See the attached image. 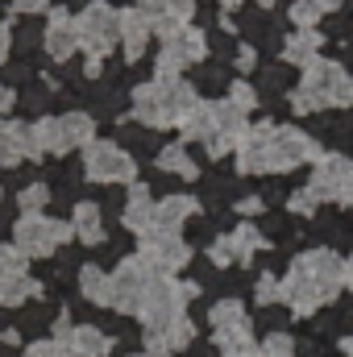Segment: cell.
<instances>
[{
	"instance_id": "cell-1",
	"label": "cell",
	"mask_w": 353,
	"mask_h": 357,
	"mask_svg": "<svg viewBox=\"0 0 353 357\" xmlns=\"http://www.w3.org/2000/svg\"><path fill=\"white\" fill-rule=\"evenodd\" d=\"M320 158L316 142L303 129H283V125H258L246 129L237 142V171L241 175H270V171H295L299 162Z\"/></svg>"
},
{
	"instance_id": "cell-2",
	"label": "cell",
	"mask_w": 353,
	"mask_h": 357,
	"mask_svg": "<svg viewBox=\"0 0 353 357\" xmlns=\"http://www.w3.org/2000/svg\"><path fill=\"white\" fill-rule=\"evenodd\" d=\"M278 282H283V303L295 316H312L316 307L333 303L337 291L345 287V262L333 250H308L291 262L287 278Z\"/></svg>"
},
{
	"instance_id": "cell-3",
	"label": "cell",
	"mask_w": 353,
	"mask_h": 357,
	"mask_svg": "<svg viewBox=\"0 0 353 357\" xmlns=\"http://www.w3.org/2000/svg\"><path fill=\"white\" fill-rule=\"evenodd\" d=\"M246 112L233 104V100H200L183 121H179V133L191 137V142H204L208 154H229L237 150V142L246 137Z\"/></svg>"
},
{
	"instance_id": "cell-4",
	"label": "cell",
	"mask_w": 353,
	"mask_h": 357,
	"mask_svg": "<svg viewBox=\"0 0 353 357\" xmlns=\"http://www.w3.org/2000/svg\"><path fill=\"white\" fill-rule=\"evenodd\" d=\"M195 104H200L195 91L187 88V79H179V75H158L154 84H142L133 91V116L142 125H154V129L179 125Z\"/></svg>"
},
{
	"instance_id": "cell-5",
	"label": "cell",
	"mask_w": 353,
	"mask_h": 357,
	"mask_svg": "<svg viewBox=\"0 0 353 357\" xmlns=\"http://www.w3.org/2000/svg\"><path fill=\"white\" fill-rule=\"evenodd\" d=\"M295 112H320V108H345L353 104V79L345 75L341 63H324L316 59L312 67H303V79L291 96Z\"/></svg>"
},
{
	"instance_id": "cell-6",
	"label": "cell",
	"mask_w": 353,
	"mask_h": 357,
	"mask_svg": "<svg viewBox=\"0 0 353 357\" xmlns=\"http://www.w3.org/2000/svg\"><path fill=\"white\" fill-rule=\"evenodd\" d=\"M195 295H200L195 282H175L171 274H154L146 295H142V307H137V316L146 324V337L171 328L179 316H187V299H195Z\"/></svg>"
},
{
	"instance_id": "cell-7",
	"label": "cell",
	"mask_w": 353,
	"mask_h": 357,
	"mask_svg": "<svg viewBox=\"0 0 353 357\" xmlns=\"http://www.w3.org/2000/svg\"><path fill=\"white\" fill-rule=\"evenodd\" d=\"M33 129V146H38V154H67V150H88L91 146V133H96V125H91L88 112H67V116H46V121H38V125H29Z\"/></svg>"
},
{
	"instance_id": "cell-8",
	"label": "cell",
	"mask_w": 353,
	"mask_h": 357,
	"mask_svg": "<svg viewBox=\"0 0 353 357\" xmlns=\"http://www.w3.org/2000/svg\"><path fill=\"white\" fill-rule=\"evenodd\" d=\"M75 25H80V46L88 50L91 59V75L100 71V59L121 42V13L117 8H108L104 0H96V4H88L80 17H75Z\"/></svg>"
},
{
	"instance_id": "cell-9",
	"label": "cell",
	"mask_w": 353,
	"mask_h": 357,
	"mask_svg": "<svg viewBox=\"0 0 353 357\" xmlns=\"http://www.w3.org/2000/svg\"><path fill=\"white\" fill-rule=\"evenodd\" d=\"M71 225H63V220H50V216H42V212H33V216H21L17 220V229H13V237H17V250L25 254V258H46V254H54L63 241H71Z\"/></svg>"
},
{
	"instance_id": "cell-10",
	"label": "cell",
	"mask_w": 353,
	"mask_h": 357,
	"mask_svg": "<svg viewBox=\"0 0 353 357\" xmlns=\"http://www.w3.org/2000/svg\"><path fill=\"white\" fill-rule=\"evenodd\" d=\"M150 270L142 258H129V262H121V266L108 274V307H117V312H125V316H137V307H142V295H146V287H150Z\"/></svg>"
},
{
	"instance_id": "cell-11",
	"label": "cell",
	"mask_w": 353,
	"mask_h": 357,
	"mask_svg": "<svg viewBox=\"0 0 353 357\" xmlns=\"http://www.w3.org/2000/svg\"><path fill=\"white\" fill-rule=\"evenodd\" d=\"M84 167H88L91 183H133L137 178V162L112 142H91L84 150Z\"/></svg>"
},
{
	"instance_id": "cell-12",
	"label": "cell",
	"mask_w": 353,
	"mask_h": 357,
	"mask_svg": "<svg viewBox=\"0 0 353 357\" xmlns=\"http://www.w3.org/2000/svg\"><path fill=\"white\" fill-rule=\"evenodd\" d=\"M308 187L320 195V204L333 199V204H345V208H350V199H353V162L345 158V154H320V158H316V178H312Z\"/></svg>"
},
{
	"instance_id": "cell-13",
	"label": "cell",
	"mask_w": 353,
	"mask_h": 357,
	"mask_svg": "<svg viewBox=\"0 0 353 357\" xmlns=\"http://www.w3.org/2000/svg\"><path fill=\"white\" fill-rule=\"evenodd\" d=\"M137 258L146 262V270H150V274H175V270L187 266L191 245H187L179 233H146V237H142Z\"/></svg>"
},
{
	"instance_id": "cell-14",
	"label": "cell",
	"mask_w": 353,
	"mask_h": 357,
	"mask_svg": "<svg viewBox=\"0 0 353 357\" xmlns=\"http://www.w3.org/2000/svg\"><path fill=\"white\" fill-rule=\"evenodd\" d=\"M204 54H208V42H204V33H200V29H191V25H179L175 33H167V38H163L158 75H179L183 67L200 63Z\"/></svg>"
},
{
	"instance_id": "cell-15",
	"label": "cell",
	"mask_w": 353,
	"mask_h": 357,
	"mask_svg": "<svg viewBox=\"0 0 353 357\" xmlns=\"http://www.w3.org/2000/svg\"><path fill=\"white\" fill-rule=\"evenodd\" d=\"M258 250H266L262 233L254 229V225H241V229H233L229 237H220V241H212V262L216 266H233V262H250Z\"/></svg>"
},
{
	"instance_id": "cell-16",
	"label": "cell",
	"mask_w": 353,
	"mask_h": 357,
	"mask_svg": "<svg viewBox=\"0 0 353 357\" xmlns=\"http://www.w3.org/2000/svg\"><path fill=\"white\" fill-rule=\"evenodd\" d=\"M29 158H42L38 146H33V129L17 125V121H4L0 125V167H21Z\"/></svg>"
},
{
	"instance_id": "cell-17",
	"label": "cell",
	"mask_w": 353,
	"mask_h": 357,
	"mask_svg": "<svg viewBox=\"0 0 353 357\" xmlns=\"http://www.w3.org/2000/svg\"><path fill=\"white\" fill-rule=\"evenodd\" d=\"M46 50H50L59 63L80 50V25H75L71 13H63V8L50 13V21H46Z\"/></svg>"
},
{
	"instance_id": "cell-18",
	"label": "cell",
	"mask_w": 353,
	"mask_h": 357,
	"mask_svg": "<svg viewBox=\"0 0 353 357\" xmlns=\"http://www.w3.org/2000/svg\"><path fill=\"white\" fill-rule=\"evenodd\" d=\"M150 38H154V25H150L146 13H137V8L121 13V46H125V59H129V63L142 59V50H146Z\"/></svg>"
},
{
	"instance_id": "cell-19",
	"label": "cell",
	"mask_w": 353,
	"mask_h": 357,
	"mask_svg": "<svg viewBox=\"0 0 353 357\" xmlns=\"http://www.w3.org/2000/svg\"><path fill=\"white\" fill-rule=\"evenodd\" d=\"M200 212V204L191 199V195H167L158 208H154V233H179V225L187 220V216H195Z\"/></svg>"
},
{
	"instance_id": "cell-20",
	"label": "cell",
	"mask_w": 353,
	"mask_h": 357,
	"mask_svg": "<svg viewBox=\"0 0 353 357\" xmlns=\"http://www.w3.org/2000/svg\"><path fill=\"white\" fill-rule=\"evenodd\" d=\"M154 195L146 191V187H133V195H129V208H125V229L129 233H137V237H146V233H154Z\"/></svg>"
},
{
	"instance_id": "cell-21",
	"label": "cell",
	"mask_w": 353,
	"mask_h": 357,
	"mask_svg": "<svg viewBox=\"0 0 353 357\" xmlns=\"http://www.w3.org/2000/svg\"><path fill=\"white\" fill-rule=\"evenodd\" d=\"M216 345H220V357H258L254 333H250V320L229 324V328H216Z\"/></svg>"
},
{
	"instance_id": "cell-22",
	"label": "cell",
	"mask_w": 353,
	"mask_h": 357,
	"mask_svg": "<svg viewBox=\"0 0 353 357\" xmlns=\"http://www.w3.org/2000/svg\"><path fill=\"white\" fill-rule=\"evenodd\" d=\"M283 54H287V63H295V67H312V63L320 59V29H295V33L287 38V46H283Z\"/></svg>"
},
{
	"instance_id": "cell-23",
	"label": "cell",
	"mask_w": 353,
	"mask_h": 357,
	"mask_svg": "<svg viewBox=\"0 0 353 357\" xmlns=\"http://www.w3.org/2000/svg\"><path fill=\"white\" fill-rule=\"evenodd\" d=\"M63 345H67L75 357H104L112 341H108L100 328H91V324H71V337H67Z\"/></svg>"
},
{
	"instance_id": "cell-24",
	"label": "cell",
	"mask_w": 353,
	"mask_h": 357,
	"mask_svg": "<svg viewBox=\"0 0 353 357\" xmlns=\"http://www.w3.org/2000/svg\"><path fill=\"white\" fill-rule=\"evenodd\" d=\"M71 229H75V237H80V241L100 245V241H104V229H100V208H96V204H80V208H75V225H71Z\"/></svg>"
},
{
	"instance_id": "cell-25",
	"label": "cell",
	"mask_w": 353,
	"mask_h": 357,
	"mask_svg": "<svg viewBox=\"0 0 353 357\" xmlns=\"http://www.w3.org/2000/svg\"><path fill=\"white\" fill-rule=\"evenodd\" d=\"M337 4H341V0H295V4H291V21H295L299 29H312V25H316L324 13H333Z\"/></svg>"
},
{
	"instance_id": "cell-26",
	"label": "cell",
	"mask_w": 353,
	"mask_h": 357,
	"mask_svg": "<svg viewBox=\"0 0 353 357\" xmlns=\"http://www.w3.org/2000/svg\"><path fill=\"white\" fill-rule=\"evenodd\" d=\"M42 295V287L25 274V278H13V282H0V307H21L25 299Z\"/></svg>"
},
{
	"instance_id": "cell-27",
	"label": "cell",
	"mask_w": 353,
	"mask_h": 357,
	"mask_svg": "<svg viewBox=\"0 0 353 357\" xmlns=\"http://www.w3.org/2000/svg\"><path fill=\"white\" fill-rule=\"evenodd\" d=\"M158 167H163V171H171V175L195 178V162L187 158V150H183V146H167V150L158 154Z\"/></svg>"
},
{
	"instance_id": "cell-28",
	"label": "cell",
	"mask_w": 353,
	"mask_h": 357,
	"mask_svg": "<svg viewBox=\"0 0 353 357\" xmlns=\"http://www.w3.org/2000/svg\"><path fill=\"white\" fill-rule=\"evenodd\" d=\"M80 287H84V295H88L91 303H108V274L96 266H84L80 274Z\"/></svg>"
},
{
	"instance_id": "cell-29",
	"label": "cell",
	"mask_w": 353,
	"mask_h": 357,
	"mask_svg": "<svg viewBox=\"0 0 353 357\" xmlns=\"http://www.w3.org/2000/svg\"><path fill=\"white\" fill-rule=\"evenodd\" d=\"M241 320H246L241 299H220V303L212 307V328H229V324H241Z\"/></svg>"
},
{
	"instance_id": "cell-30",
	"label": "cell",
	"mask_w": 353,
	"mask_h": 357,
	"mask_svg": "<svg viewBox=\"0 0 353 357\" xmlns=\"http://www.w3.org/2000/svg\"><path fill=\"white\" fill-rule=\"evenodd\" d=\"M25 254L17 250V245H8V250H0V282H13V278H25Z\"/></svg>"
},
{
	"instance_id": "cell-31",
	"label": "cell",
	"mask_w": 353,
	"mask_h": 357,
	"mask_svg": "<svg viewBox=\"0 0 353 357\" xmlns=\"http://www.w3.org/2000/svg\"><path fill=\"white\" fill-rule=\"evenodd\" d=\"M258 357H295V341L287 333H274V337H266L258 345Z\"/></svg>"
},
{
	"instance_id": "cell-32",
	"label": "cell",
	"mask_w": 353,
	"mask_h": 357,
	"mask_svg": "<svg viewBox=\"0 0 353 357\" xmlns=\"http://www.w3.org/2000/svg\"><path fill=\"white\" fill-rule=\"evenodd\" d=\"M46 199H50V195H46V187H42V183L25 187V191H21V216H33V212H42V208H46Z\"/></svg>"
},
{
	"instance_id": "cell-33",
	"label": "cell",
	"mask_w": 353,
	"mask_h": 357,
	"mask_svg": "<svg viewBox=\"0 0 353 357\" xmlns=\"http://www.w3.org/2000/svg\"><path fill=\"white\" fill-rule=\"evenodd\" d=\"M316 204H320V195H316L312 187H299V191L287 199V208H291V212H299V216H312V212H316Z\"/></svg>"
},
{
	"instance_id": "cell-34",
	"label": "cell",
	"mask_w": 353,
	"mask_h": 357,
	"mask_svg": "<svg viewBox=\"0 0 353 357\" xmlns=\"http://www.w3.org/2000/svg\"><path fill=\"white\" fill-rule=\"evenodd\" d=\"M25 357H75L67 345H59V341H38V345H29Z\"/></svg>"
},
{
	"instance_id": "cell-35",
	"label": "cell",
	"mask_w": 353,
	"mask_h": 357,
	"mask_svg": "<svg viewBox=\"0 0 353 357\" xmlns=\"http://www.w3.org/2000/svg\"><path fill=\"white\" fill-rule=\"evenodd\" d=\"M274 299H283V282L274 274H262L258 278V303H274Z\"/></svg>"
},
{
	"instance_id": "cell-36",
	"label": "cell",
	"mask_w": 353,
	"mask_h": 357,
	"mask_svg": "<svg viewBox=\"0 0 353 357\" xmlns=\"http://www.w3.org/2000/svg\"><path fill=\"white\" fill-rule=\"evenodd\" d=\"M167 4V17H175V21H187L191 13H195V4L200 0H163Z\"/></svg>"
},
{
	"instance_id": "cell-37",
	"label": "cell",
	"mask_w": 353,
	"mask_h": 357,
	"mask_svg": "<svg viewBox=\"0 0 353 357\" xmlns=\"http://www.w3.org/2000/svg\"><path fill=\"white\" fill-rule=\"evenodd\" d=\"M229 100H233V104H237L241 112H250V108H254V91L246 88V84H233V91H229Z\"/></svg>"
},
{
	"instance_id": "cell-38",
	"label": "cell",
	"mask_w": 353,
	"mask_h": 357,
	"mask_svg": "<svg viewBox=\"0 0 353 357\" xmlns=\"http://www.w3.org/2000/svg\"><path fill=\"white\" fill-rule=\"evenodd\" d=\"M46 4H50V0H13L17 13H46Z\"/></svg>"
},
{
	"instance_id": "cell-39",
	"label": "cell",
	"mask_w": 353,
	"mask_h": 357,
	"mask_svg": "<svg viewBox=\"0 0 353 357\" xmlns=\"http://www.w3.org/2000/svg\"><path fill=\"white\" fill-rule=\"evenodd\" d=\"M237 208H241V212H246V216H250V212H254V216H258V212H262V199H241V204H237Z\"/></svg>"
},
{
	"instance_id": "cell-40",
	"label": "cell",
	"mask_w": 353,
	"mask_h": 357,
	"mask_svg": "<svg viewBox=\"0 0 353 357\" xmlns=\"http://www.w3.org/2000/svg\"><path fill=\"white\" fill-rule=\"evenodd\" d=\"M237 67H254V50H250V46H246V50L237 54Z\"/></svg>"
},
{
	"instance_id": "cell-41",
	"label": "cell",
	"mask_w": 353,
	"mask_h": 357,
	"mask_svg": "<svg viewBox=\"0 0 353 357\" xmlns=\"http://www.w3.org/2000/svg\"><path fill=\"white\" fill-rule=\"evenodd\" d=\"M8 108H13V91L0 88V112H8Z\"/></svg>"
},
{
	"instance_id": "cell-42",
	"label": "cell",
	"mask_w": 353,
	"mask_h": 357,
	"mask_svg": "<svg viewBox=\"0 0 353 357\" xmlns=\"http://www.w3.org/2000/svg\"><path fill=\"white\" fill-rule=\"evenodd\" d=\"M4 54H8V29L0 25V63H4Z\"/></svg>"
},
{
	"instance_id": "cell-43",
	"label": "cell",
	"mask_w": 353,
	"mask_h": 357,
	"mask_svg": "<svg viewBox=\"0 0 353 357\" xmlns=\"http://www.w3.org/2000/svg\"><path fill=\"white\" fill-rule=\"evenodd\" d=\"M345 287H353V258L345 262Z\"/></svg>"
},
{
	"instance_id": "cell-44",
	"label": "cell",
	"mask_w": 353,
	"mask_h": 357,
	"mask_svg": "<svg viewBox=\"0 0 353 357\" xmlns=\"http://www.w3.org/2000/svg\"><path fill=\"white\" fill-rule=\"evenodd\" d=\"M237 4H241V0H220V8H237Z\"/></svg>"
},
{
	"instance_id": "cell-45",
	"label": "cell",
	"mask_w": 353,
	"mask_h": 357,
	"mask_svg": "<svg viewBox=\"0 0 353 357\" xmlns=\"http://www.w3.org/2000/svg\"><path fill=\"white\" fill-rule=\"evenodd\" d=\"M341 349H345V354H350V357H353V337H350V341H345V345H341Z\"/></svg>"
},
{
	"instance_id": "cell-46",
	"label": "cell",
	"mask_w": 353,
	"mask_h": 357,
	"mask_svg": "<svg viewBox=\"0 0 353 357\" xmlns=\"http://www.w3.org/2000/svg\"><path fill=\"white\" fill-rule=\"evenodd\" d=\"M137 357H167V354H154V349H150V354H137Z\"/></svg>"
},
{
	"instance_id": "cell-47",
	"label": "cell",
	"mask_w": 353,
	"mask_h": 357,
	"mask_svg": "<svg viewBox=\"0 0 353 357\" xmlns=\"http://www.w3.org/2000/svg\"><path fill=\"white\" fill-rule=\"evenodd\" d=\"M258 4H274V0H258Z\"/></svg>"
},
{
	"instance_id": "cell-48",
	"label": "cell",
	"mask_w": 353,
	"mask_h": 357,
	"mask_svg": "<svg viewBox=\"0 0 353 357\" xmlns=\"http://www.w3.org/2000/svg\"><path fill=\"white\" fill-rule=\"evenodd\" d=\"M350 208H353V199H350Z\"/></svg>"
}]
</instances>
